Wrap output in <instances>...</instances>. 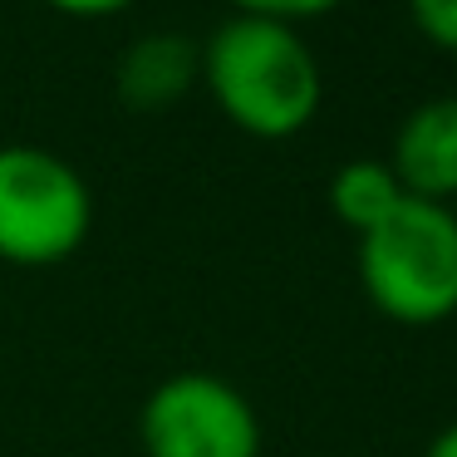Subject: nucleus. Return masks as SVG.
<instances>
[{
    "label": "nucleus",
    "instance_id": "obj_1",
    "mask_svg": "<svg viewBox=\"0 0 457 457\" xmlns=\"http://www.w3.org/2000/svg\"><path fill=\"white\" fill-rule=\"evenodd\" d=\"M202 79L237 129L256 138H290L320 113V64L295 25L231 15L202 45Z\"/></svg>",
    "mask_w": 457,
    "mask_h": 457
},
{
    "label": "nucleus",
    "instance_id": "obj_2",
    "mask_svg": "<svg viewBox=\"0 0 457 457\" xmlns=\"http://www.w3.org/2000/svg\"><path fill=\"white\" fill-rule=\"evenodd\" d=\"M359 280L398 325H437L457 315V212L403 197L359 237Z\"/></svg>",
    "mask_w": 457,
    "mask_h": 457
},
{
    "label": "nucleus",
    "instance_id": "obj_3",
    "mask_svg": "<svg viewBox=\"0 0 457 457\" xmlns=\"http://www.w3.org/2000/svg\"><path fill=\"white\" fill-rule=\"evenodd\" d=\"M94 227V192L74 162L50 148H0V261L54 266Z\"/></svg>",
    "mask_w": 457,
    "mask_h": 457
},
{
    "label": "nucleus",
    "instance_id": "obj_4",
    "mask_svg": "<svg viewBox=\"0 0 457 457\" xmlns=\"http://www.w3.org/2000/svg\"><path fill=\"white\" fill-rule=\"evenodd\" d=\"M148 457H261V418L241 388L212 374H172L138 418Z\"/></svg>",
    "mask_w": 457,
    "mask_h": 457
},
{
    "label": "nucleus",
    "instance_id": "obj_5",
    "mask_svg": "<svg viewBox=\"0 0 457 457\" xmlns=\"http://www.w3.org/2000/svg\"><path fill=\"white\" fill-rule=\"evenodd\" d=\"M394 178L408 197L443 202L457 197V99H428L398 123Z\"/></svg>",
    "mask_w": 457,
    "mask_h": 457
},
{
    "label": "nucleus",
    "instance_id": "obj_6",
    "mask_svg": "<svg viewBox=\"0 0 457 457\" xmlns=\"http://www.w3.org/2000/svg\"><path fill=\"white\" fill-rule=\"evenodd\" d=\"M113 79H119L123 104H133V109H168L202 79V45H192L187 35H172V30L138 35L119 54Z\"/></svg>",
    "mask_w": 457,
    "mask_h": 457
},
{
    "label": "nucleus",
    "instance_id": "obj_7",
    "mask_svg": "<svg viewBox=\"0 0 457 457\" xmlns=\"http://www.w3.org/2000/svg\"><path fill=\"white\" fill-rule=\"evenodd\" d=\"M403 197H408L403 182H398L394 168L378 162V158L345 162V168L335 172V182H329V207H335V217L345 221V227H354L359 237L374 231Z\"/></svg>",
    "mask_w": 457,
    "mask_h": 457
},
{
    "label": "nucleus",
    "instance_id": "obj_8",
    "mask_svg": "<svg viewBox=\"0 0 457 457\" xmlns=\"http://www.w3.org/2000/svg\"><path fill=\"white\" fill-rule=\"evenodd\" d=\"M408 15L437 50L457 54V0H408Z\"/></svg>",
    "mask_w": 457,
    "mask_h": 457
},
{
    "label": "nucleus",
    "instance_id": "obj_9",
    "mask_svg": "<svg viewBox=\"0 0 457 457\" xmlns=\"http://www.w3.org/2000/svg\"><path fill=\"white\" fill-rule=\"evenodd\" d=\"M241 15H261V21H280V25H295V21H315V15H329L335 5L345 0H231Z\"/></svg>",
    "mask_w": 457,
    "mask_h": 457
},
{
    "label": "nucleus",
    "instance_id": "obj_10",
    "mask_svg": "<svg viewBox=\"0 0 457 457\" xmlns=\"http://www.w3.org/2000/svg\"><path fill=\"white\" fill-rule=\"evenodd\" d=\"M50 5L70 15H109V11H123L129 0H50Z\"/></svg>",
    "mask_w": 457,
    "mask_h": 457
},
{
    "label": "nucleus",
    "instance_id": "obj_11",
    "mask_svg": "<svg viewBox=\"0 0 457 457\" xmlns=\"http://www.w3.org/2000/svg\"><path fill=\"white\" fill-rule=\"evenodd\" d=\"M428 457H457V423L443 428V433L433 437V447H428Z\"/></svg>",
    "mask_w": 457,
    "mask_h": 457
}]
</instances>
